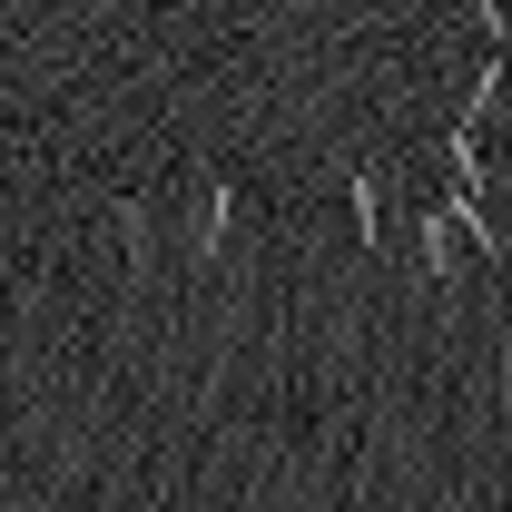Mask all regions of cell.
Segmentation results:
<instances>
[{
	"label": "cell",
	"mask_w": 512,
	"mask_h": 512,
	"mask_svg": "<svg viewBox=\"0 0 512 512\" xmlns=\"http://www.w3.org/2000/svg\"><path fill=\"white\" fill-rule=\"evenodd\" d=\"M227 227H237V188H227V178H197L188 188V256H217Z\"/></svg>",
	"instance_id": "obj_1"
},
{
	"label": "cell",
	"mask_w": 512,
	"mask_h": 512,
	"mask_svg": "<svg viewBox=\"0 0 512 512\" xmlns=\"http://www.w3.org/2000/svg\"><path fill=\"white\" fill-rule=\"evenodd\" d=\"M345 207H355V237L375 247V237H384V188H375V178H365V168L345 178Z\"/></svg>",
	"instance_id": "obj_2"
}]
</instances>
